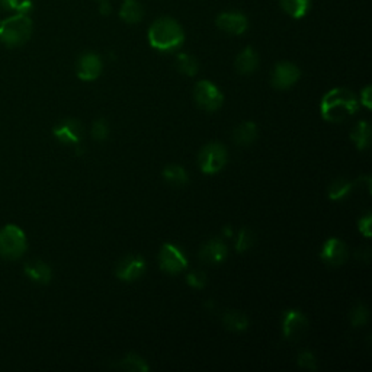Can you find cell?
Wrapping results in <instances>:
<instances>
[{
  "label": "cell",
  "mask_w": 372,
  "mask_h": 372,
  "mask_svg": "<svg viewBox=\"0 0 372 372\" xmlns=\"http://www.w3.org/2000/svg\"><path fill=\"white\" fill-rule=\"evenodd\" d=\"M359 109V102L353 92L345 88H334L329 91L320 104V112L323 120L329 123H343Z\"/></svg>",
  "instance_id": "1"
},
{
  "label": "cell",
  "mask_w": 372,
  "mask_h": 372,
  "mask_svg": "<svg viewBox=\"0 0 372 372\" xmlns=\"http://www.w3.org/2000/svg\"><path fill=\"white\" fill-rule=\"evenodd\" d=\"M148 42L157 52L173 53L185 42V32L180 24L172 18H159L148 28Z\"/></svg>",
  "instance_id": "2"
},
{
  "label": "cell",
  "mask_w": 372,
  "mask_h": 372,
  "mask_svg": "<svg viewBox=\"0 0 372 372\" xmlns=\"http://www.w3.org/2000/svg\"><path fill=\"white\" fill-rule=\"evenodd\" d=\"M32 21L26 13H18L0 21V41L9 48H16L26 44L32 36Z\"/></svg>",
  "instance_id": "3"
},
{
  "label": "cell",
  "mask_w": 372,
  "mask_h": 372,
  "mask_svg": "<svg viewBox=\"0 0 372 372\" xmlns=\"http://www.w3.org/2000/svg\"><path fill=\"white\" fill-rule=\"evenodd\" d=\"M28 242L22 228L18 226H5L0 230V256L6 261L20 259L26 251Z\"/></svg>",
  "instance_id": "4"
},
{
  "label": "cell",
  "mask_w": 372,
  "mask_h": 372,
  "mask_svg": "<svg viewBox=\"0 0 372 372\" xmlns=\"http://www.w3.org/2000/svg\"><path fill=\"white\" fill-rule=\"evenodd\" d=\"M228 153L227 148L219 143H210L202 147L198 156V164L202 173L206 175H215L219 171H223L227 164Z\"/></svg>",
  "instance_id": "5"
},
{
  "label": "cell",
  "mask_w": 372,
  "mask_h": 372,
  "mask_svg": "<svg viewBox=\"0 0 372 372\" xmlns=\"http://www.w3.org/2000/svg\"><path fill=\"white\" fill-rule=\"evenodd\" d=\"M194 99L196 105L207 112L218 111L223 107L224 96L212 82L201 80L194 88Z\"/></svg>",
  "instance_id": "6"
},
{
  "label": "cell",
  "mask_w": 372,
  "mask_h": 372,
  "mask_svg": "<svg viewBox=\"0 0 372 372\" xmlns=\"http://www.w3.org/2000/svg\"><path fill=\"white\" fill-rule=\"evenodd\" d=\"M160 269L169 275H178L188 268V259L183 251L172 243H164L159 251Z\"/></svg>",
  "instance_id": "7"
},
{
  "label": "cell",
  "mask_w": 372,
  "mask_h": 372,
  "mask_svg": "<svg viewBox=\"0 0 372 372\" xmlns=\"http://www.w3.org/2000/svg\"><path fill=\"white\" fill-rule=\"evenodd\" d=\"M309 329V321L301 311L288 310L282 318V332L284 337L290 342H297L306 334Z\"/></svg>",
  "instance_id": "8"
},
{
  "label": "cell",
  "mask_w": 372,
  "mask_h": 372,
  "mask_svg": "<svg viewBox=\"0 0 372 372\" xmlns=\"http://www.w3.org/2000/svg\"><path fill=\"white\" fill-rule=\"evenodd\" d=\"M146 269L147 263L144 258L139 255H128L116 265L115 275L118 279H121L124 282H134L146 274Z\"/></svg>",
  "instance_id": "9"
},
{
  "label": "cell",
  "mask_w": 372,
  "mask_h": 372,
  "mask_svg": "<svg viewBox=\"0 0 372 372\" xmlns=\"http://www.w3.org/2000/svg\"><path fill=\"white\" fill-rule=\"evenodd\" d=\"M300 77H301V70L295 64L288 63V61H282L274 67L272 79H270V82H272V86L275 89L285 91L294 86Z\"/></svg>",
  "instance_id": "10"
},
{
  "label": "cell",
  "mask_w": 372,
  "mask_h": 372,
  "mask_svg": "<svg viewBox=\"0 0 372 372\" xmlns=\"http://www.w3.org/2000/svg\"><path fill=\"white\" fill-rule=\"evenodd\" d=\"M320 259L332 268H339L349 259L348 246L341 239L332 238L321 247Z\"/></svg>",
  "instance_id": "11"
},
{
  "label": "cell",
  "mask_w": 372,
  "mask_h": 372,
  "mask_svg": "<svg viewBox=\"0 0 372 372\" xmlns=\"http://www.w3.org/2000/svg\"><path fill=\"white\" fill-rule=\"evenodd\" d=\"M54 137L67 146H79L83 139V125L80 121L75 120V118H67V120L60 121L54 130Z\"/></svg>",
  "instance_id": "12"
},
{
  "label": "cell",
  "mask_w": 372,
  "mask_h": 372,
  "mask_svg": "<svg viewBox=\"0 0 372 372\" xmlns=\"http://www.w3.org/2000/svg\"><path fill=\"white\" fill-rule=\"evenodd\" d=\"M104 63L95 53H84L76 63V75L83 82H93L102 73Z\"/></svg>",
  "instance_id": "13"
},
{
  "label": "cell",
  "mask_w": 372,
  "mask_h": 372,
  "mask_svg": "<svg viewBox=\"0 0 372 372\" xmlns=\"http://www.w3.org/2000/svg\"><path fill=\"white\" fill-rule=\"evenodd\" d=\"M215 24L219 31L228 36H242L249 28V21L246 15L240 12H223L217 16Z\"/></svg>",
  "instance_id": "14"
},
{
  "label": "cell",
  "mask_w": 372,
  "mask_h": 372,
  "mask_svg": "<svg viewBox=\"0 0 372 372\" xmlns=\"http://www.w3.org/2000/svg\"><path fill=\"white\" fill-rule=\"evenodd\" d=\"M228 256V249L222 239H211L199 250V259L206 265H222Z\"/></svg>",
  "instance_id": "15"
},
{
  "label": "cell",
  "mask_w": 372,
  "mask_h": 372,
  "mask_svg": "<svg viewBox=\"0 0 372 372\" xmlns=\"http://www.w3.org/2000/svg\"><path fill=\"white\" fill-rule=\"evenodd\" d=\"M25 275L32 282L47 285L53 278V270L42 261H31L25 265Z\"/></svg>",
  "instance_id": "16"
},
{
  "label": "cell",
  "mask_w": 372,
  "mask_h": 372,
  "mask_svg": "<svg viewBox=\"0 0 372 372\" xmlns=\"http://www.w3.org/2000/svg\"><path fill=\"white\" fill-rule=\"evenodd\" d=\"M234 65H235V70H238L240 75H243V76L251 75L258 69L259 56L251 47H246L243 52L238 56V59H235Z\"/></svg>",
  "instance_id": "17"
},
{
  "label": "cell",
  "mask_w": 372,
  "mask_h": 372,
  "mask_svg": "<svg viewBox=\"0 0 372 372\" xmlns=\"http://www.w3.org/2000/svg\"><path fill=\"white\" fill-rule=\"evenodd\" d=\"M258 139V125L251 121L242 123L233 131V141L238 146H250Z\"/></svg>",
  "instance_id": "18"
},
{
  "label": "cell",
  "mask_w": 372,
  "mask_h": 372,
  "mask_svg": "<svg viewBox=\"0 0 372 372\" xmlns=\"http://www.w3.org/2000/svg\"><path fill=\"white\" fill-rule=\"evenodd\" d=\"M120 18L127 24H139L144 18V9L137 0H125L120 9Z\"/></svg>",
  "instance_id": "19"
},
{
  "label": "cell",
  "mask_w": 372,
  "mask_h": 372,
  "mask_svg": "<svg viewBox=\"0 0 372 372\" xmlns=\"http://www.w3.org/2000/svg\"><path fill=\"white\" fill-rule=\"evenodd\" d=\"M281 8L294 20H301L311 9V0H279Z\"/></svg>",
  "instance_id": "20"
},
{
  "label": "cell",
  "mask_w": 372,
  "mask_h": 372,
  "mask_svg": "<svg viewBox=\"0 0 372 372\" xmlns=\"http://www.w3.org/2000/svg\"><path fill=\"white\" fill-rule=\"evenodd\" d=\"M350 140L358 150H365L371 144V125L366 121H359L350 132Z\"/></svg>",
  "instance_id": "21"
},
{
  "label": "cell",
  "mask_w": 372,
  "mask_h": 372,
  "mask_svg": "<svg viewBox=\"0 0 372 372\" xmlns=\"http://www.w3.org/2000/svg\"><path fill=\"white\" fill-rule=\"evenodd\" d=\"M164 180L172 186H185L189 180L188 172L179 164H169L163 169Z\"/></svg>",
  "instance_id": "22"
},
{
  "label": "cell",
  "mask_w": 372,
  "mask_h": 372,
  "mask_svg": "<svg viewBox=\"0 0 372 372\" xmlns=\"http://www.w3.org/2000/svg\"><path fill=\"white\" fill-rule=\"evenodd\" d=\"M223 323L231 332H243L249 327V318L238 310H228L223 314Z\"/></svg>",
  "instance_id": "23"
},
{
  "label": "cell",
  "mask_w": 372,
  "mask_h": 372,
  "mask_svg": "<svg viewBox=\"0 0 372 372\" xmlns=\"http://www.w3.org/2000/svg\"><path fill=\"white\" fill-rule=\"evenodd\" d=\"M175 67L179 73L188 76V77H194L199 72V63L196 61V59L191 54H186V53L176 56Z\"/></svg>",
  "instance_id": "24"
},
{
  "label": "cell",
  "mask_w": 372,
  "mask_h": 372,
  "mask_svg": "<svg viewBox=\"0 0 372 372\" xmlns=\"http://www.w3.org/2000/svg\"><path fill=\"white\" fill-rule=\"evenodd\" d=\"M116 368L130 371V372H147L150 369L148 364L140 357V355H135V353H128L127 357H124L120 362L116 364Z\"/></svg>",
  "instance_id": "25"
},
{
  "label": "cell",
  "mask_w": 372,
  "mask_h": 372,
  "mask_svg": "<svg viewBox=\"0 0 372 372\" xmlns=\"http://www.w3.org/2000/svg\"><path fill=\"white\" fill-rule=\"evenodd\" d=\"M355 183L346 180V179H336L330 185L329 188V198L332 201H342L345 199L353 189Z\"/></svg>",
  "instance_id": "26"
},
{
  "label": "cell",
  "mask_w": 372,
  "mask_h": 372,
  "mask_svg": "<svg viewBox=\"0 0 372 372\" xmlns=\"http://www.w3.org/2000/svg\"><path fill=\"white\" fill-rule=\"evenodd\" d=\"M255 240H256L255 233L250 228H243L238 235V240H235V250H238V253H245L253 247Z\"/></svg>",
  "instance_id": "27"
},
{
  "label": "cell",
  "mask_w": 372,
  "mask_h": 372,
  "mask_svg": "<svg viewBox=\"0 0 372 372\" xmlns=\"http://www.w3.org/2000/svg\"><path fill=\"white\" fill-rule=\"evenodd\" d=\"M92 137L102 143L105 141L108 137H109V124L108 121L105 120V118H99V120H96L92 125Z\"/></svg>",
  "instance_id": "28"
},
{
  "label": "cell",
  "mask_w": 372,
  "mask_h": 372,
  "mask_svg": "<svg viewBox=\"0 0 372 372\" xmlns=\"http://www.w3.org/2000/svg\"><path fill=\"white\" fill-rule=\"evenodd\" d=\"M368 318H369V313H368V309L364 306V304H358V306L355 307L350 313V323L355 327L365 326Z\"/></svg>",
  "instance_id": "29"
},
{
  "label": "cell",
  "mask_w": 372,
  "mask_h": 372,
  "mask_svg": "<svg viewBox=\"0 0 372 372\" xmlns=\"http://www.w3.org/2000/svg\"><path fill=\"white\" fill-rule=\"evenodd\" d=\"M186 284L195 290H202L207 285V275L202 270H192L186 275Z\"/></svg>",
  "instance_id": "30"
},
{
  "label": "cell",
  "mask_w": 372,
  "mask_h": 372,
  "mask_svg": "<svg viewBox=\"0 0 372 372\" xmlns=\"http://www.w3.org/2000/svg\"><path fill=\"white\" fill-rule=\"evenodd\" d=\"M297 364L302 369H309V371H316L317 369L316 357H314V353H311L310 350L301 352L298 355V358H297Z\"/></svg>",
  "instance_id": "31"
},
{
  "label": "cell",
  "mask_w": 372,
  "mask_h": 372,
  "mask_svg": "<svg viewBox=\"0 0 372 372\" xmlns=\"http://www.w3.org/2000/svg\"><path fill=\"white\" fill-rule=\"evenodd\" d=\"M371 226H372V215L368 212L364 217H361L359 222H358V228L362 233L364 238H366V239H369L371 235H372Z\"/></svg>",
  "instance_id": "32"
},
{
  "label": "cell",
  "mask_w": 372,
  "mask_h": 372,
  "mask_svg": "<svg viewBox=\"0 0 372 372\" xmlns=\"http://www.w3.org/2000/svg\"><path fill=\"white\" fill-rule=\"evenodd\" d=\"M3 3L10 9L18 10V13H26L31 9V3L28 0H24V2H21V0H3Z\"/></svg>",
  "instance_id": "33"
},
{
  "label": "cell",
  "mask_w": 372,
  "mask_h": 372,
  "mask_svg": "<svg viewBox=\"0 0 372 372\" xmlns=\"http://www.w3.org/2000/svg\"><path fill=\"white\" fill-rule=\"evenodd\" d=\"M371 95H372V88H371V86H366V88L361 92V104H362L366 109H371V108H372Z\"/></svg>",
  "instance_id": "34"
},
{
  "label": "cell",
  "mask_w": 372,
  "mask_h": 372,
  "mask_svg": "<svg viewBox=\"0 0 372 372\" xmlns=\"http://www.w3.org/2000/svg\"><path fill=\"white\" fill-rule=\"evenodd\" d=\"M99 12L102 13V15H105V16L111 15V12H112V6H111V3L108 2V0H104V2H100V5H99Z\"/></svg>",
  "instance_id": "35"
},
{
  "label": "cell",
  "mask_w": 372,
  "mask_h": 372,
  "mask_svg": "<svg viewBox=\"0 0 372 372\" xmlns=\"http://www.w3.org/2000/svg\"><path fill=\"white\" fill-rule=\"evenodd\" d=\"M99 2H104V0H99Z\"/></svg>",
  "instance_id": "36"
}]
</instances>
